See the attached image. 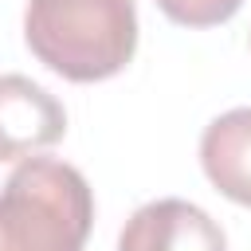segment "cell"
<instances>
[{
	"instance_id": "cell-1",
	"label": "cell",
	"mask_w": 251,
	"mask_h": 251,
	"mask_svg": "<svg viewBox=\"0 0 251 251\" xmlns=\"http://www.w3.org/2000/svg\"><path fill=\"white\" fill-rule=\"evenodd\" d=\"M24 39L47 71L102 82L137 51V8L133 0H27Z\"/></svg>"
},
{
	"instance_id": "cell-2",
	"label": "cell",
	"mask_w": 251,
	"mask_h": 251,
	"mask_svg": "<svg viewBox=\"0 0 251 251\" xmlns=\"http://www.w3.org/2000/svg\"><path fill=\"white\" fill-rule=\"evenodd\" d=\"M90 224V184L67 161L27 157L0 188V251H82Z\"/></svg>"
},
{
	"instance_id": "cell-3",
	"label": "cell",
	"mask_w": 251,
	"mask_h": 251,
	"mask_svg": "<svg viewBox=\"0 0 251 251\" xmlns=\"http://www.w3.org/2000/svg\"><path fill=\"white\" fill-rule=\"evenodd\" d=\"M67 133L63 102L27 75H0V161H27Z\"/></svg>"
},
{
	"instance_id": "cell-4",
	"label": "cell",
	"mask_w": 251,
	"mask_h": 251,
	"mask_svg": "<svg viewBox=\"0 0 251 251\" xmlns=\"http://www.w3.org/2000/svg\"><path fill=\"white\" fill-rule=\"evenodd\" d=\"M118 251H227V235L204 208L165 196L126 220Z\"/></svg>"
},
{
	"instance_id": "cell-5",
	"label": "cell",
	"mask_w": 251,
	"mask_h": 251,
	"mask_svg": "<svg viewBox=\"0 0 251 251\" xmlns=\"http://www.w3.org/2000/svg\"><path fill=\"white\" fill-rule=\"evenodd\" d=\"M200 165L227 200L251 208V106H235L204 126Z\"/></svg>"
},
{
	"instance_id": "cell-6",
	"label": "cell",
	"mask_w": 251,
	"mask_h": 251,
	"mask_svg": "<svg viewBox=\"0 0 251 251\" xmlns=\"http://www.w3.org/2000/svg\"><path fill=\"white\" fill-rule=\"evenodd\" d=\"M243 0H157V8L180 27H216L239 12Z\"/></svg>"
}]
</instances>
